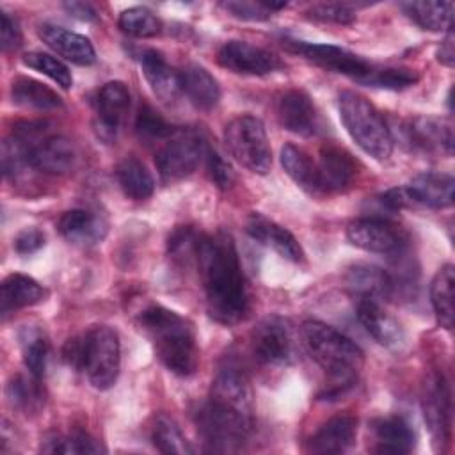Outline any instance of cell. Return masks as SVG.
I'll return each mask as SVG.
<instances>
[{"label":"cell","mask_w":455,"mask_h":455,"mask_svg":"<svg viewBox=\"0 0 455 455\" xmlns=\"http://www.w3.org/2000/svg\"><path fill=\"white\" fill-rule=\"evenodd\" d=\"M21 28L16 21V18H12L7 12H2L0 16V46L2 52H12L16 48L21 46Z\"/></svg>","instance_id":"obj_47"},{"label":"cell","mask_w":455,"mask_h":455,"mask_svg":"<svg viewBox=\"0 0 455 455\" xmlns=\"http://www.w3.org/2000/svg\"><path fill=\"white\" fill-rule=\"evenodd\" d=\"M251 348L263 364H286L293 354L291 334L281 316L259 320L251 332Z\"/></svg>","instance_id":"obj_12"},{"label":"cell","mask_w":455,"mask_h":455,"mask_svg":"<svg viewBox=\"0 0 455 455\" xmlns=\"http://www.w3.org/2000/svg\"><path fill=\"white\" fill-rule=\"evenodd\" d=\"M201 238H203V235L192 228L174 229L172 235L169 236V243H167L169 256L180 265H185V267L196 265Z\"/></svg>","instance_id":"obj_41"},{"label":"cell","mask_w":455,"mask_h":455,"mask_svg":"<svg viewBox=\"0 0 455 455\" xmlns=\"http://www.w3.org/2000/svg\"><path fill=\"white\" fill-rule=\"evenodd\" d=\"M11 98L16 105L34 110H53L62 107V100L53 89L28 76H18L12 80Z\"/></svg>","instance_id":"obj_30"},{"label":"cell","mask_w":455,"mask_h":455,"mask_svg":"<svg viewBox=\"0 0 455 455\" xmlns=\"http://www.w3.org/2000/svg\"><path fill=\"white\" fill-rule=\"evenodd\" d=\"M252 421L254 416H247L210 396L196 411L197 434L206 451L215 453L240 451L251 434Z\"/></svg>","instance_id":"obj_6"},{"label":"cell","mask_w":455,"mask_h":455,"mask_svg":"<svg viewBox=\"0 0 455 455\" xmlns=\"http://www.w3.org/2000/svg\"><path fill=\"white\" fill-rule=\"evenodd\" d=\"M62 355L66 363L85 373L92 387L105 391L117 380L121 368L119 338L108 325H94L82 336L71 338Z\"/></svg>","instance_id":"obj_4"},{"label":"cell","mask_w":455,"mask_h":455,"mask_svg":"<svg viewBox=\"0 0 455 455\" xmlns=\"http://www.w3.org/2000/svg\"><path fill=\"white\" fill-rule=\"evenodd\" d=\"M196 267L199 270L210 316L222 325L243 320L249 309V295L233 238L220 231L203 235Z\"/></svg>","instance_id":"obj_1"},{"label":"cell","mask_w":455,"mask_h":455,"mask_svg":"<svg viewBox=\"0 0 455 455\" xmlns=\"http://www.w3.org/2000/svg\"><path fill=\"white\" fill-rule=\"evenodd\" d=\"M116 178L123 194L133 201H144L155 190V180L149 169L135 156H126L117 164Z\"/></svg>","instance_id":"obj_29"},{"label":"cell","mask_w":455,"mask_h":455,"mask_svg":"<svg viewBox=\"0 0 455 455\" xmlns=\"http://www.w3.org/2000/svg\"><path fill=\"white\" fill-rule=\"evenodd\" d=\"M204 162H206V171L208 176L212 180V183H215V187L226 190L233 185L235 181V174L231 165L210 146H206V153H204Z\"/></svg>","instance_id":"obj_46"},{"label":"cell","mask_w":455,"mask_h":455,"mask_svg":"<svg viewBox=\"0 0 455 455\" xmlns=\"http://www.w3.org/2000/svg\"><path fill=\"white\" fill-rule=\"evenodd\" d=\"M283 46H286L290 52L300 53L304 59L315 62L316 66L341 73L357 84L364 85L373 66L361 55H355L341 46L336 44H320V43H307V41H299V39H284Z\"/></svg>","instance_id":"obj_9"},{"label":"cell","mask_w":455,"mask_h":455,"mask_svg":"<svg viewBox=\"0 0 455 455\" xmlns=\"http://www.w3.org/2000/svg\"><path fill=\"white\" fill-rule=\"evenodd\" d=\"M66 9V12L80 21H94L96 20V9L91 4L85 2H68L62 5Z\"/></svg>","instance_id":"obj_49"},{"label":"cell","mask_w":455,"mask_h":455,"mask_svg":"<svg viewBox=\"0 0 455 455\" xmlns=\"http://www.w3.org/2000/svg\"><path fill=\"white\" fill-rule=\"evenodd\" d=\"M307 16L323 21V23H338V25H350L355 21L354 11L345 4H315L307 9Z\"/></svg>","instance_id":"obj_45"},{"label":"cell","mask_w":455,"mask_h":455,"mask_svg":"<svg viewBox=\"0 0 455 455\" xmlns=\"http://www.w3.org/2000/svg\"><path fill=\"white\" fill-rule=\"evenodd\" d=\"M373 450L379 453H409L416 446V432L402 416L379 418L371 425Z\"/></svg>","instance_id":"obj_26"},{"label":"cell","mask_w":455,"mask_h":455,"mask_svg":"<svg viewBox=\"0 0 455 455\" xmlns=\"http://www.w3.org/2000/svg\"><path fill=\"white\" fill-rule=\"evenodd\" d=\"M181 92L199 110H212L220 100V87L213 75L201 64L190 62L180 71Z\"/></svg>","instance_id":"obj_27"},{"label":"cell","mask_w":455,"mask_h":455,"mask_svg":"<svg viewBox=\"0 0 455 455\" xmlns=\"http://www.w3.org/2000/svg\"><path fill=\"white\" fill-rule=\"evenodd\" d=\"M347 286L361 299H384L391 293L393 281L379 267L355 265L347 272Z\"/></svg>","instance_id":"obj_31"},{"label":"cell","mask_w":455,"mask_h":455,"mask_svg":"<svg viewBox=\"0 0 455 455\" xmlns=\"http://www.w3.org/2000/svg\"><path fill=\"white\" fill-rule=\"evenodd\" d=\"M357 320L368 334L386 348H400L403 345V329L375 299H359Z\"/></svg>","instance_id":"obj_23"},{"label":"cell","mask_w":455,"mask_h":455,"mask_svg":"<svg viewBox=\"0 0 455 455\" xmlns=\"http://www.w3.org/2000/svg\"><path fill=\"white\" fill-rule=\"evenodd\" d=\"M206 146L208 144L197 133L176 130L155 155L160 178L172 183L192 174L204 158Z\"/></svg>","instance_id":"obj_8"},{"label":"cell","mask_w":455,"mask_h":455,"mask_svg":"<svg viewBox=\"0 0 455 455\" xmlns=\"http://www.w3.org/2000/svg\"><path fill=\"white\" fill-rule=\"evenodd\" d=\"M44 288L32 277L23 274H9L2 281L0 293V311L4 316L14 313L21 307L34 306L44 299Z\"/></svg>","instance_id":"obj_28"},{"label":"cell","mask_w":455,"mask_h":455,"mask_svg":"<svg viewBox=\"0 0 455 455\" xmlns=\"http://www.w3.org/2000/svg\"><path fill=\"white\" fill-rule=\"evenodd\" d=\"M357 434V419L352 414H338L327 419L309 439L306 450L316 455L347 451Z\"/></svg>","instance_id":"obj_22"},{"label":"cell","mask_w":455,"mask_h":455,"mask_svg":"<svg viewBox=\"0 0 455 455\" xmlns=\"http://www.w3.org/2000/svg\"><path fill=\"white\" fill-rule=\"evenodd\" d=\"M140 68L151 91L165 103H172L181 94L180 73L174 71L158 50H144L140 53Z\"/></svg>","instance_id":"obj_25"},{"label":"cell","mask_w":455,"mask_h":455,"mask_svg":"<svg viewBox=\"0 0 455 455\" xmlns=\"http://www.w3.org/2000/svg\"><path fill=\"white\" fill-rule=\"evenodd\" d=\"M135 130L139 133L140 139L148 140V142H155V140H167L176 128L172 124H169L153 107L149 105H142L139 108L137 119H135Z\"/></svg>","instance_id":"obj_42"},{"label":"cell","mask_w":455,"mask_h":455,"mask_svg":"<svg viewBox=\"0 0 455 455\" xmlns=\"http://www.w3.org/2000/svg\"><path fill=\"white\" fill-rule=\"evenodd\" d=\"M37 36L57 55L76 66H91L96 60V52L91 41L82 34L71 32L59 25L43 23L37 28Z\"/></svg>","instance_id":"obj_20"},{"label":"cell","mask_w":455,"mask_h":455,"mask_svg":"<svg viewBox=\"0 0 455 455\" xmlns=\"http://www.w3.org/2000/svg\"><path fill=\"white\" fill-rule=\"evenodd\" d=\"M96 132L101 139H116L130 108V91L119 80L107 82L96 94Z\"/></svg>","instance_id":"obj_16"},{"label":"cell","mask_w":455,"mask_h":455,"mask_svg":"<svg viewBox=\"0 0 455 455\" xmlns=\"http://www.w3.org/2000/svg\"><path fill=\"white\" fill-rule=\"evenodd\" d=\"M341 123L352 140L371 158L386 162L393 153V135L382 114L364 96L343 91L338 98Z\"/></svg>","instance_id":"obj_5"},{"label":"cell","mask_w":455,"mask_h":455,"mask_svg":"<svg viewBox=\"0 0 455 455\" xmlns=\"http://www.w3.org/2000/svg\"><path fill=\"white\" fill-rule=\"evenodd\" d=\"M119 28L132 37H155L162 32V21L146 7H130L119 14Z\"/></svg>","instance_id":"obj_38"},{"label":"cell","mask_w":455,"mask_h":455,"mask_svg":"<svg viewBox=\"0 0 455 455\" xmlns=\"http://www.w3.org/2000/svg\"><path fill=\"white\" fill-rule=\"evenodd\" d=\"M453 283H455V270L451 263L443 265L432 283H430V302L434 307V313L437 316V322L444 329L453 327Z\"/></svg>","instance_id":"obj_34"},{"label":"cell","mask_w":455,"mask_h":455,"mask_svg":"<svg viewBox=\"0 0 455 455\" xmlns=\"http://www.w3.org/2000/svg\"><path fill=\"white\" fill-rule=\"evenodd\" d=\"M405 192L412 206H425L432 210L450 208L453 204V176L446 172L425 171L416 174Z\"/></svg>","instance_id":"obj_19"},{"label":"cell","mask_w":455,"mask_h":455,"mask_svg":"<svg viewBox=\"0 0 455 455\" xmlns=\"http://www.w3.org/2000/svg\"><path fill=\"white\" fill-rule=\"evenodd\" d=\"M21 62L30 69H34L37 73H43L44 76L53 80L62 89H71L73 87V76H71L69 68L62 60H59L57 57H53L50 53L28 52L21 57Z\"/></svg>","instance_id":"obj_39"},{"label":"cell","mask_w":455,"mask_h":455,"mask_svg":"<svg viewBox=\"0 0 455 455\" xmlns=\"http://www.w3.org/2000/svg\"><path fill=\"white\" fill-rule=\"evenodd\" d=\"M316 165V180L320 194L345 190L357 176V160L343 148L327 144L320 149Z\"/></svg>","instance_id":"obj_15"},{"label":"cell","mask_w":455,"mask_h":455,"mask_svg":"<svg viewBox=\"0 0 455 455\" xmlns=\"http://www.w3.org/2000/svg\"><path fill=\"white\" fill-rule=\"evenodd\" d=\"M220 7L231 14L233 18L243 20V21H265L272 16L274 11L284 9L286 4L283 2H240V0H228L222 2Z\"/></svg>","instance_id":"obj_44"},{"label":"cell","mask_w":455,"mask_h":455,"mask_svg":"<svg viewBox=\"0 0 455 455\" xmlns=\"http://www.w3.org/2000/svg\"><path fill=\"white\" fill-rule=\"evenodd\" d=\"M247 233L259 243L274 249L279 256L290 261H302L304 251L297 238L281 224L274 222L272 219L261 215V213H251L245 224Z\"/></svg>","instance_id":"obj_21"},{"label":"cell","mask_w":455,"mask_h":455,"mask_svg":"<svg viewBox=\"0 0 455 455\" xmlns=\"http://www.w3.org/2000/svg\"><path fill=\"white\" fill-rule=\"evenodd\" d=\"M151 441H153V446L162 453H178V455L194 453V448L185 439L176 421L165 414L156 416L151 428Z\"/></svg>","instance_id":"obj_37"},{"label":"cell","mask_w":455,"mask_h":455,"mask_svg":"<svg viewBox=\"0 0 455 455\" xmlns=\"http://www.w3.org/2000/svg\"><path fill=\"white\" fill-rule=\"evenodd\" d=\"M435 57L437 60L446 66V68H453L455 64V50H453V32L450 30L446 34V37L441 41L437 52H435Z\"/></svg>","instance_id":"obj_50"},{"label":"cell","mask_w":455,"mask_h":455,"mask_svg":"<svg viewBox=\"0 0 455 455\" xmlns=\"http://www.w3.org/2000/svg\"><path fill=\"white\" fill-rule=\"evenodd\" d=\"M76 164L75 146L60 135H44L27 153V165L39 172L60 176Z\"/></svg>","instance_id":"obj_18"},{"label":"cell","mask_w":455,"mask_h":455,"mask_svg":"<svg viewBox=\"0 0 455 455\" xmlns=\"http://www.w3.org/2000/svg\"><path fill=\"white\" fill-rule=\"evenodd\" d=\"M139 325L149 338L160 363L180 377L196 371L199 350L194 325L176 311L151 304L139 315Z\"/></svg>","instance_id":"obj_2"},{"label":"cell","mask_w":455,"mask_h":455,"mask_svg":"<svg viewBox=\"0 0 455 455\" xmlns=\"http://www.w3.org/2000/svg\"><path fill=\"white\" fill-rule=\"evenodd\" d=\"M228 153L247 171L267 174L272 167V149L263 123L249 114L231 119L224 128Z\"/></svg>","instance_id":"obj_7"},{"label":"cell","mask_w":455,"mask_h":455,"mask_svg":"<svg viewBox=\"0 0 455 455\" xmlns=\"http://www.w3.org/2000/svg\"><path fill=\"white\" fill-rule=\"evenodd\" d=\"M20 347L27 371L41 379L46 371V363L50 355V343L46 334L39 327L25 325L20 331Z\"/></svg>","instance_id":"obj_35"},{"label":"cell","mask_w":455,"mask_h":455,"mask_svg":"<svg viewBox=\"0 0 455 455\" xmlns=\"http://www.w3.org/2000/svg\"><path fill=\"white\" fill-rule=\"evenodd\" d=\"M281 165L284 172L306 192L320 194L315 160L299 146L284 144L281 148Z\"/></svg>","instance_id":"obj_32"},{"label":"cell","mask_w":455,"mask_h":455,"mask_svg":"<svg viewBox=\"0 0 455 455\" xmlns=\"http://www.w3.org/2000/svg\"><path fill=\"white\" fill-rule=\"evenodd\" d=\"M217 62L231 73L251 76L268 75L281 68L279 57H275L272 52L238 39L226 41L217 50Z\"/></svg>","instance_id":"obj_11"},{"label":"cell","mask_w":455,"mask_h":455,"mask_svg":"<svg viewBox=\"0 0 455 455\" xmlns=\"http://www.w3.org/2000/svg\"><path fill=\"white\" fill-rule=\"evenodd\" d=\"M44 453H100L103 448L96 439L85 432H73L66 435H52L43 441Z\"/></svg>","instance_id":"obj_40"},{"label":"cell","mask_w":455,"mask_h":455,"mask_svg":"<svg viewBox=\"0 0 455 455\" xmlns=\"http://www.w3.org/2000/svg\"><path fill=\"white\" fill-rule=\"evenodd\" d=\"M352 245L377 254H400L407 245L405 231L382 217L355 219L347 226Z\"/></svg>","instance_id":"obj_10"},{"label":"cell","mask_w":455,"mask_h":455,"mask_svg":"<svg viewBox=\"0 0 455 455\" xmlns=\"http://www.w3.org/2000/svg\"><path fill=\"white\" fill-rule=\"evenodd\" d=\"M403 133L412 149L448 156L453 153V128L446 119L418 116L405 123Z\"/></svg>","instance_id":"obj_17"},{"label":"cell","mask_w":455,"mask_h":455,"mask_svg":"<svg viewBox=\"0 0 455 455\" xmlns=\"http://www.w3.org/2000/svg\"><path fill=\"white\" fill-rule=\"evenodd\" d=\"M275 116L284 130L300 137H311L322 130L313 100L300 89H290L275 100Z\"/></svg>","instance_id":"obj_14"},{"label":"cell","mask_w":455,"mask_h":455,"mask_svg":"<svg viewBox=\"0 0 455 455\" xmlns=\"http://www.w3.org/2000/svg\"><path fill=\"white\" fill-rule=\"evenodd\" d=\"M30 375V373H28ZM37 377L30 375H16L7 382L5 387V395L7 400L12 407H16L18 411H21L23 414H34L43 407V389L39 386Z\"/></svg>","instance_id":"obj_36"},{"label":"cell","mask_w":455,"mask_h":455,"mask_svg":"<svg viewBox=\"0 0 455 455\" xmlns=\"http://www.w3.org/2000/svg\"><path fill=\"white\" fill-rule=\"evenodd\" d=\"M418 73L409 68H382L373 66L368 80L364 85L368 87H379V89H391V91H402L418 82Z\"/></svg>","instance_id":"obj_43"},{"label":"cell","mask_w":455,"mask_h":455,"mask_svg":"<svg viewBox=\"0 0 455 455\" xmlns=\"http://www.w3.org/2000/svg\"><path fill=\"white\" fill-rule=\"evenodd\" d=\"M44 245V233L37 228H27L23 231H20L14 238V251L18 254H32L36 251H39Z\"/></svg>","instance_id":"obj_48"},{"label":"cell","mask_w":455,"mask_h":455,"mask_svg":"<svg viewBox=\"0 0 455 455\" xmlns=\"http://www.w3.org/2000/svg\"><path fill=\"white\" fill-rule=\"evenodd\" d=\"M421 407L434 444L443 450L444 444L450 443L451 434V400L443 375L432 373L427 379L423 386Z\"/></svg>","instance_id":"obj_13"},{"label":"cell","mask_w":455,"mask_h":455,"mask_svg":"<svg viewBox=\"0 0 455 455\" xmlns=\"http://www.w3.org/2000/svg\"><path fill=\"white\" fill-rule=\"evenodd\" d=\"M403 12L423 30L450 32L453 20L451 2H407L402 4Z\"/></svg>","instance_id":"obj_33"},{"label":"cell","mask_w":455,"mask_h":455,"mask_svg":"<svg viewBox=\"0 0 455 455\" xmlns=\"http://www.w3.org/2000/svg\"><path fill=\"white\" fill-rule=\"evenodd\" d=\"M57 229L69 243L91 247L105 238L108 226L100 213L76 208L60 215Z\"/></svg>","instance_id":"obj_24"},{"label":"cell","mask_w":455,"mask_h":455,"mask_svg":"<svg viewBox=\"0 0 455 455\" xmlns=\"http://www.w3.org/2000/svg\"><path fill=\"white\" fill-rule=\"evenodd\" d=\"M300 331L313 361L331 379V387L322 396L327 400L350 389L364 364L363 350L350 338L318 320L304 322Z\"/></svg>","instance_id":"obj_3"}]
</instances>
